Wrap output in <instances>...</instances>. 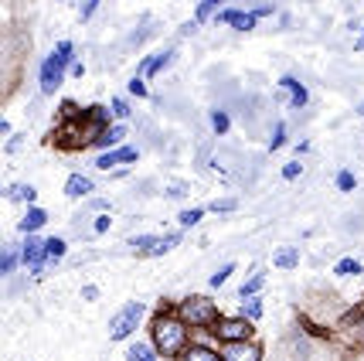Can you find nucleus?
I'll return each instance as SVG.
<instances>
[{
  "instance_id": "11",
  "label": "nucleus",
  "mask_w": 364,
  "mask_h": 361,
  "mask_svg": "<svg viewBox=\"0 0 364 361\" xmlns=\"http://www.w3.org/2000/svg\"><path fill=\"white\" fill-rule=\"evenodd\" d=\"M222 347L225 361H266V345L259 338H249V341H228Z\"/></svg>"
},
{
  "instance_id": "25",
  "label": "nucleus",
  "mask_w": 364,
  "mask_h": 361,
  "mask_svg": "<svg viewBox=\"0 0 364 361\" xmlns=\"http://www.w3.org/2000/svg\"><path fill=\"white\" fill-rule=\"evenodd\" d=\"M262 286H266V276H262V273H252L249 280L238 286V297H242V300H245V297H255V293H259Z\"/></svg>"
},
{
  "instance_id": "3",
  "label": "nucleus",
  "mask_w": 364,
  "mask_h": 361,
  "mask_svg": "<svg viewBox=\"0 0 364 361\" xmlns=\"http://www.w3.org/2000/svg\"><path fill=\"white\" fill-rule=\"evenodd\" d=\"M7 11H11V7H7ZM28 55H31V21H28V17H17L14 11H11V14L4 17V41H0V62H4L0 89H4V103L17 93Z\"/></svg>"
},
{
  "instance_id": "4",
  "label": "nucleus",
  "mask_w": 364,
  "mask_h": 361,
  "mask_svg": "<svg viewBox=\"0 0 364 361\" xmlns=\"http://www.w3.org/2000/svg\"><path fill=\"white\" fill-rule=\"evenodd\" d=\"M348 310L344 297L333 290V286H310L306 297L293 307V314L300 317V324L310 334H320V338H337V324Z\"/></svg>"
},
{
  "instance_id": "47",
  "label": "nucleus",
  "mask_w": 364,
  "mask_h": 361,
  "mask_svg": "<svg viewBox=\"0 0 364 361\" xmlns=\"http://www.w3.org/2000/svg\"><path fill=\"white\" fill-rule=\"evenodd\" d=\"M354 48H358V51H364V31H361V38H358V45H354Z\"/></svg>"
},
{
  "instance_id": "48",
  "label": "nucleus",
  "mask_w": 364,
  "mask_h": 361,
  "mask_svg": "<svg viewBox=\"0 0 364 361\" xmlns=\"http://www.w3.org/2000/svg\"><path fill=\"white\" fill-rule=\"evenodd\" d=\"M358 113H361V116H364V103H361V106H358Z\"/></svg>"
},
{
  "instance_id": "44",
  "label": "nucleus",
  "mask_w": 364,
  "mask_h": 361,
  "mask_svg": "<svg viewBox=\"0 0 364 361\" xmlns=\"http://www.w3.org/2000/svg\"><path fill=\"white\" fill-rule=\"evenodd\" d=\"M184 184H171V188H167V194H171V198H181V194H184Z\"/></svg>"
},
{
  "instance_id": "45",
  "label": "nucleus",
  "mask_w": 364,
  "mask_h": 361,
  "mask_svg": "<svg viewBox=\"0 0 364 361\" xmlns=\"http://www.w3.org/2000/svg\"><path fill=\"white\" fill-rule=\"evenodd\" d=\"M82 297H85V300H95V297H99V290H95V286H82Z\"/></svg>"
},
{
  "instance_id": "40",
  "label": "nucleus",
  "mask_w": 364,
  "mask_h": 361,
  "mask_svg": "<svg viewBox=\"0 0 364 361\" xmlns=\"http://www.w3.org/2000/svg\"><path fill=\"white\" fill-rule=\"evenodd\" d=\"M21 143H24V137L14 133V137H7V140H4V150H7V154H17V150H21Z\"/></svg>"
},
{
  "instance_id": "29",
  "label": "nucleus",
  "mask_w": 364,
  "mask_h": 361,
  "mask_svg": "<svg viewBox=\"0 0 364 361\" xmlns=\"http://www.w3.org/2000/svg\"><path fill=\"white\" fill-rule=\"evenodd\" d=\"M95 167H99V171L119 167V147H116V150H106V154H99V157H95Z\"/></svg>"
},
{
  "instance_id": "22",
  "label": "nucleus",
  "mask_w": 364,
  "mask_h": 361,
  "mask_svg": "<svg viewBox=\"0 0 364 361\" xmlns=\"http://www.w3.org/2000/svg\"><path fill=\"white\" fill-rule=\"evenodd\" d=\"M4 198H7V202H28V204H34V202H38V191L28 188V184H11V188H4Z\"/></svg>"
},
{
  "instance_id": "27",
  "label": "nucleus",
  "mask_w": 364,
  "mask_h": 361,
  "mask_svg": "<svg viewBox=\"0 0 364 361\" xmlns=\"http://www.w3.org/2000/svg\"><path fill=\"white\" fill-rule=\"evenodd\" d=\"M238 314L249 317V320H259V317H262V300H259V293H255V297H245V303H242Z\"/></svg>"
},
{
  "instance_id": "42",
  "label": "nucleus",
  "mask_w": 364,
  "mask_h": 361,
  "mask_svg": "<svg viewBox=\"0 0 364 361\" xmlns=\"http://www.w3.org/2000/svg\"><path fill=\"white\" fill-rule=\"evenodd\" d=\"M344 361H364V347H348Z\"/></svg>"
},
{
  "instance_id": "49",
  "label": "nucleus",
  "mask_w": 364,
  "mask_h": 361,
  "mask_svg": "<svg viewBox=\"0 0 364 361\" xmlns=\"http://www.w3.org/2000/svg\"><path fill=\"white\" fill-rule=\"evenodd\" d=\"M361 300H364V297H361Z\"/></svg>"
},
{
  "instance_id": "24",
  "label": "nucleus",
  "mask_w": 364,
  "mask_h": 361,
  "mask_svg": "<svg viewBox=\"0 0 364 361\" xmlns=\"http://www.w3.org/2000/svg\"><path fill=\"white\" fill-rule=\"evenodd\" d=\"M0 256H4V259H0V273H4V280H7V276L17 269V263H21V252H17L14 246H4Z\"/></svg>"
},
{
  "instance_id": "5",
  "label": "nucleus",
  "mask_w": 364,
  "mask_h": 361,
  "mask_svg": "<svg viewBox=\"0 0 364 361\" xmlns=\"http://www.w3.org/2000/svg\"><path fill=\"white\" fill-rule=\"evenodd\" d=\"M150 341H154L160 358H171V361H177L188 351V345L194 341V330L181 317L177 303H171V300H160L157 303V310L150 314Z\"/></svg>"
},
{
  "instance_id": "10",
  "label": "nucleus",
  "mask_w": 364,
  "mask_h": 361,
  "mask_svg": "<svg viewBox=\"0 0 364 361\" xmlns=\"http://www.w3.org/2000/svg\"><path fill=\"white\" fill-rule=\"evenodd\" d=\"M218 341L211 338V330H194V341L188 345V351L177 361H225L222 347H215Z\"/></svg>"
},
{
  "instance_id": "39",
  "label": "nucleus",
  "mask_w": 364,
  "mask_h": 361,
  "mask_svg": "<svg viewBox=\"0 0 364 361\" xmlns=\"http://www.w3.org/2000/svg\"><path fill=\"white\" fill-rule=\"evenodd\" d=\"M136 157H140V150H136V147H119V164H133Z\"/></svg>"
},
{
  "instance_id": "16",
  "label": "nucleus",
  "mask_w": 364,
  "mask_h": 361,
  "mask_svg": "<svg viewBox=\"0 0 364 361\" xmlns=\"http://www.w3.org/2000/svg\"><path fill=\"white\" fill-rule=\"evenodd\" d=\"M279 89L289 93V106H293V110H303V106L310 103V89H306L300 79H293V75H283V79H279Z\"/></svg>"
},
{
  "instance_id": "34",
  "label": "nucleus",
  "mask_w": 364,
  "mask_h": 361,
  "mask_svg": "<svg viewBox=\"0 0 364 361\" xmlns=\"http://www.w3.org/2000/svg\"><path fill=\"white\" fill-rule=\"evenodd\" d=\"M45 249H48V259H58V256H65V242L62 239H45Z\"/></svg>"
},
{
  "instance_id": "2",
  "label": "nucleus",
  "mask_w": 364,
  "mask_h": 361,
  "mask_svg": "<svg viewBox=\"0 0 364 361\" xmlns=\"http://www.w3.org/2000/svg\"><path fill=\"white\" fill-rule=\"evenodd\" d=\"M344 355H348L344 341L310 334L296 314L286 320L272 338V345L266 347V361H344Z\"/></svg>"
},
{
  "instance_id": "28",
  "label": "nucleus",
  "mask_w": 364,
  "mask_h": 361,
  "mask_svg": "<svg viewBox=\"0 0 364 361\" xmlns=\"http://www.w3.org/2000/svg\"><path fill=\"white\" fill-rule=\"evenodd\" d=\"M333 273H337V276H361L364 266L358 263V259H341V263L333 266Z\"/></svg>"
},
{
  "instance_id": "7",
  "label": "nucleus",
  "mask_w": 364,
  "mask_h": 361,
  "mask_svg": "<svg viewBox=\"0 0 364 361\" xmlns=\"http://www.w3.org/2000/svg\"><path fill=\"white\" fill-rule=\"evenodd\" d=\"M177 310H181V317L191 324V330H211L218 320H222L218 307H215V300L201 297V293H188V297L177 303Z\"/></svg>"
},
{
  "instance_id": "38",
  "label": "nucleus",
  "mask_w": 364,
  "mask_h": 361,
  "mask_svg": "<svg viewBox=\"0 0 364 361\" xmlns=\"http://www.w3.org/2000/svg\"><path fill=\"white\" fill-rule=\"evenodd\" d=\"M286 143V123H279L276 126V133H272V140H269V150H279Z\"/></svg>"
},
{
  "instance_id": "21",
  "label": "nucleus",
  "mask_w": 364,
  "mask_h": 361,
  "mask_svg": "<svg viewBox=\"0 0 364 361\" xmlns=\"http://www.w3.org/2000/svg\"><path fill=\"white\" fill-rule=\"evenodd\" d=\"M337 341H344L348 347H364V317L361 320H354L350 328L337 330Z\"/></svg>"
},
{
  "instance_id": "33",
  "label": "nucleus",
  "mask_w": 364,
  "mask_h": 361,
  "mask_svg": "<svg viewBox=\"0 0 364 361\" xmlns=\"http://www.w3.org/2000/svg\"><path fill=\"white\" fill-rule=\"evenodd\" d=\"M127 89H129V95H136V99H146V82H143V75H133Z\"/></svg>"
},
{
  "instance_id": "15",
  "label": "nucleus",
  "mask_w": 364,
  "mask_h": 361,
  "mask_svg": "<svg viewBox=\"0 0 364 361\" xmlns=\"http://www.w3.org/2000/svg\"><path fill=\"white\" fill-rule=\"evenodd\" d=\"M167 62H174V48H167V51H160V55H146L140 62V68H136V75H143V79H154L157 72H164L167 68Z\"/></svg>"
},
{
  "instance_id": "12",
  "label": "nucleus",
  "mask_w": 364,
  "mask_h": 361,
  "mask_svg": "<svg viewBox=\"0 0 364 361\" xmlns=\"http://www.w3.org/2000/svg\"><path fill=\"white\" fill-rule=\"evenodd\" d=\"M181 232H174V236H164V239H154V236H136L129 239V246L136 252H143L146 259H157V256H167V252L174 249V246H181Z\"/></svg>"
},
{
  "instance_id": "19",
  "label": "nucleus",
  "mask_w": 364,
  "mask_h": 361,
  "mask_svg": "<svg viewBox=\"0 0 364 361\" xmlns=\"http://www.w3.org/2000/svg\"><path fill=\"white\" fill-rule=\"evenodd\" d=\"M127 137V123H109L102 130V137L95 140V150H106V147H116V143H123Z\"/></svg>"
},
{
  "instance_id": "37",
  "label": "nucleus",
  "mask_w": 364,
  "mask_h": 361,
  "mask_svg": "<svg viewBox=\"0 0 364 361\" xmlns=\"http://www.w3.org/2000/svg\"><path fill=\"white\" fill-rule=\"evenodd\" d=\"M232 269H235V263H228V266H222L218 273H215V276H211V280H208V283H211V286H222V283L228 280V276H232Z\"/></svg>"
},
{
  "instance_id": "23",
  "label": "nucleus",
  "mask_w": 364,
  "mask_h": 361,
  "mask_svg": "<svg viewBox=\"0 0 364 361\" xmlns=\"http://www.w3.org/2000/svg\"><path fill=\"white\" fill-rule=\"evenodd\" d=\"M127 361H157V347H154V341H140V345H133L127 351Z\"/></svg>"
},
{
  "instance_id": "31",
  "label": "nucleus",
  "mask_w": 364,
  "mask_h": 361,
  "mask_svg": "<svg viewBox=\"0 0 364 361\" xmlns=\"http://www.w3.org/2000/svg\"><path fill=\"white\" fill-rule=\"evenodd\" d=\"M201 219H205V208H188V211H181V225H184V229L198 225Z\"/></svg>"
},
{
  "instance_id": "30",
  "label": "nucleus",
  "mask_w": 364,
  "mask_h": 361,
  "mask_svg": "<svg viewBox=\"0 0 364 361\" xmlns=\"http://www.w3.org/2000/svg\"><path fill=\"white\" fill-rule=\"evenodd\" d=\"M211 126H215V133H218V137H225V133H228V126H232V120H228V113L215 110V113H211Z\"/></svg>"
},
{
  "instance_id": "17",
  "label": "nucleus",
  "mask_w": 364,
  "mask_h": 361,
  "mask_svg": "<svg viewBox=\"0 0 364 361\" xmlns=\"http://www.w3.org/2000/svg\"><path fill=\"white\" fill-rule=\"evenodd\" d=\"M85 194H92V177L89 174H72L68 181H65V198H85Z\"/></svg>"
},
{
  "instance_id": "1",
  "label": "nucleus",
  "mask_w": 364,
  "mask_h": 361,
  "mask_svg": "<svg viewBox=\"0 0 364 361\" xmlns=\"http://www.w3.org/2000/svg\"><path fill=\"white\" fill-rule=\"evenodd\" d=\"M112 120V106L92 103V106H79L72 99H65L58 113H55V126L41 137V147L58 150V154H82V150H95V140L102 137V130Z\"/></svg>"
},
{
  "instance_id": "8",
  "label": "nucleus",
  "mask_w": 364,
  "mask_h": 361,
  "mask_svg": "<svg viewBox=\"0 0 364 361\" xmlns=\"http://www.w3.org/2000/svg\"><path fill=\"white\" fill-rule=\"evenodd\" d=\"M143 314H146V303H140V300H129L127 307L119 310V314L112 317V324H109V338L112 341H127L133 330L140 328V320Z\"/></svg>"
},
{
  "instance_id": "26",
  "label": "nucleus",
  "mask_w": 364,
  "mask_h": 361,
  "mask_svg": "<svg viewBox=\"0 0 364 361\" xmlns=\"http://www.w3.org/2000/svg\"><path fill=\"white\" fill-rule=\"evenodd\" d=\"M222 4L225 0H201V4H198V11H194V21H198V24H205L208 17H215V11H218Z\"/></svg>"
},
{
  "instance_id": "14",
  "label": "nucleus",
  "mask_w": 364,
  "mask_h": 361,
  "mask_svg": "<svg viewBox=\"0 0 364 361\" xmlns=\"http://www.w3.org/2000/svg\"><path fill=\"white\" fill-rule=\"evenodd\" d=\"M21 259H24V263H28V266L38 273V269L45 266V259H48L45 239H38V236L31 232V236H28V242H24V256H21Z\"/></svg>"
},
{
  "instance_id": "9",
  "label": "nucleus",
  "mask_w": 364,
  "mask_h": 361,
  "mask_svg": "<svg viewBox=\"0 0 364 361\" xmlns=\"http://www.w3.org/2000/svg\"><path fill=\"white\" fill-rule=\"evenodd\" d=\"M211 338L218 341V345H228V341H249V338H255V328L249 317H222L215 328H211Z\"/></svg>"
},
{
  "instance_id": "20",
  "label": "nucleus",
  "mask_w": 364,
  "mask_h": 361,
  "mask_svg": "<svg viewBox=\"0 0 364 361\" xmlns=\"http://www.w3.org/2000/svg\"><path fill=\"white\" fill-rule=\"evenodd\" d=\"M272 266L276 269H296L300 266V252L293 249V246H279V249L272 252Z\"/></svg>"
},
{
  "instance_id": "36",
  "label": "nucleus",
  "mask_w": 364,
  "mask_h": 361,
  "mask_svg": "<svg viewBox=\"0 0 364 361\" xmlns=\"http://www.w3.org/2000/svg\"><path fill=\"white\" fill-rule=\"evenodd\" d=\"M300 174H303V164H300V160H289V164L283 167V177H286V181H296Z\"/></svg>"
},
{
  "instance_id": "32",
  "label": "nucleus",
  "mask_w": 364,
  "mask_h": 361,
  "mask_svg": "<svg viewBox=\"0 0 364 361\" xmlns=\"http://www.w3.org/2000/svg\"><path fill=\"white\" fill-rule=\"evenodd\" d=\"M109 106H112V116H116V120H129V113H133V110H129V103H127V99H119V95L112 99Z\"/></svg>"
},
{
  "instance_id": "46",
  "label": "nucleus",
  "mask_w": 364,
  "mask_h": 361,
  "mask_svg": "<svg viewBox=\"0 0 364 361\" xmlns=\"http://www.w3.org/2000/svg\"><path fill=\"white\" fill-rule=\"evenodd\" d=\"M72 75H75V79H79V75H85V65H82V62H72Z\"/></svg>"
},
{
  "instance_id": "6",
  "label": "nucleus",
  "mask_w": 364,
  "mask_h": 361,
  "mask_svg": "<svg viewBox=\"0 0 364 361\" xmlns=\"http://www.w3.org/2000/svg\"><path fill=\"white\" fill-rule=\"evenodd\" d=\"M72 55H75V45L65 38V41L55 45L51 55L41 58V65H38V89H41V95L58 93V85L65 82V68L72 65Z\"/></svg>"
},
{
  "instance_id": "35",
  "label": "nucleus",
  "mask_w": 364,
  "mask_h": 361,
  "mask_svg": "<svg viewBox=\"0 0 364 361\" xmlns=\"http://www.w3.org/2000/svg\"><path fill=\"white\" fill-rule=\"evenodd\" d=\"M354 184H358V181H354V174H350V171L337 174V191H354Z\"/></svg>"
},
{
  "instance_id": "18",
  "label": "nucleus",
  "mask_w": 364,
  "mask_h": 361,
  "mask_svg": "<svg viewBox=\"0 0 364 361\" xmlns=\"http://www.w3.org/2000/svg\"><path fill=\"white\" fill-rule=\"evenodd\" d=\"M45 225H48V211H45V208H38V204H31V208H28V215L21 219V225H17V229H21L24 236H31V232L45 229Z\"/></svg>"
},
{
  "instance_id": "13",
  "label": "nucleus",
  "mask_w": 364,
  "mask_h": 361,
  "mask_svg": "<svg viewBox=\"0 0 364 361\" xmlns=\"http://www.w3.org/2000/svg\"><path fill=\"white\" fill-rule=\"evenodd\" d=\"M215 21H218V24H232L235 31H252L259 14H255V11H232V7H225V11L215 14Z\"/></svg>"
},
{
  "instance_id": "43",
  "label": "nucleus",
  "mask_w": 364,
  "mask_h": 361,
  "mask_svg": "<svg viewBox=\"0 0 364 361\" xmlns=\"http://www.w3.org/2000/svg\"><path fill=\"white\" fill-rule=\"evenodd\" d=\"M92 232H109V219H106V215H99L95 225H92Z\"/></svg>"
},
{
  "instance_id": "41",
  "label": "nucleus",
  "mask_w": 364,
  "mask_h": 361,
  "mask_svg": "<svg viewBox=\"0 0 364 361\" xmlns=\"http://www.w3.org/2000/svg\"><path fill=\"white\" fill-rule=\"evenodd\" d=\"M235 204L238 202H232V198H222V202L211 204V211H235Z\"/></svg>"
}]
</instances>
